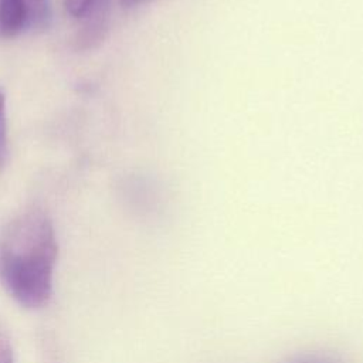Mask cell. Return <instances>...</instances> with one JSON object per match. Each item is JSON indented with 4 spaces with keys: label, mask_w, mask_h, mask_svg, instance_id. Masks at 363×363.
<instances>
[{
    "label": "cell",
    "mask_w": 363,
    "mask_h": 363,
    "mask_svg": "<svg viewBox=\"0 0 363 363\" xmlns=\"http://www.w3.org/2000/svg\"><path fill=\"white\" fill-rule=\"evenodd\" d=\"M57 252L52 223L41 210L17 216L0 234V281L21 306L48 302Z\"/></svg>",
    "instance_id": "obj_1"
},
{
    "label": "cell",
    "mask_w": 363,
    "mask_h": 363,
    "mask_svg": "<svg viewBox=\"0 0 363 363\" xmlns=\"http://www.w3.org/2000/svg\"><path fill=\"white\" fill-rule=\"evenodd\" d=\"M7 157V119H6V98L0 91V172Z\"/></svg>",
    "instance_id": "obj_4"
},
{
    "label": "cell",
    "mask_w": 363,
    "mask_h": 363,
    "mask_svg": "<svg viewBox=\"0 0 363 363\" xmlns=\"http://www.w3.org/2000/svg\"><path fill=\"white\" fill-rule=\"evenodd\" d=\"M292 363H332L330 360L328 359H323V357H316V356H309V357H302V359H298Z\"/></svg>",
    "instance_id": "obj_6"
},
{
    "label": "cell",
    "mask_w": 363,
    "mask_h": 363,
    "mask_svg": "<svg viewBox=\"0 0 363 363\" xmlns=\"http://www.w3.org/2000/svg\"><path fill=\"white\" fill-rule=\"evenodd\" d=\"M108 0H65L67 11L75 18H86Z\"/></svg>",
    "instance_id": "obj_3"
},
{
    "label": "cell",
    "mask_w": 363,
    "mask_h": 363,
    "mask_svg": "<svg viewBox=\"0 0 363 363\" xmlns=\"http://www.w3.org/2000/svg\"><path fill=\"white\" fill-rule=\"evenodd\" d=\"M146 0H119V3L123 6V7H133V6H138L140 3H145Z\"/></svg>",
    "instance_id": "obj_7"
},
{
    "label": "cell",
    "mask_w": 363,
    "mask_h": 363,
    "mask_svg": "<svg viewBox=\"0 0 363 363\" xmlns=\"http://www.w3.org/2000/svg\"><path fill=\"white\" fill-rule=\"evenodd\" d=\"M0 363H14L13 349L4 330L0 329Z\"/></svg>",
    "instance_id": "obj_5"
},
{
    "label": "cell",
    "mask_w": 363,
    "mask_h": 363,
    "mask_svg": "<svg viewBox=\"0 0 363 363\" xmlns=\"http://www.w3.org/2000/svg\"><path fill=\"white\" fill-rule=\"evenodd\" d=\"M48 0H0V38H14L48 26Z\"/></svg>",
    "instance_id": "obj_2"
}]
</instances>
